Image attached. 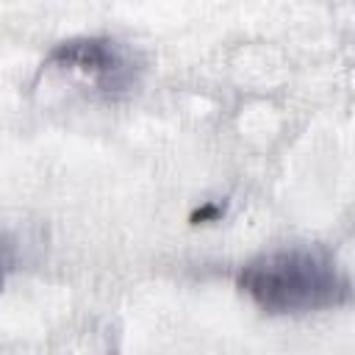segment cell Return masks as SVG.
Here are the masks:
<instances>
[{
	"instance_id": "obj_4",
	"label": "cell",
	"mask_w": 355,
	"mask_h": 355,
	"mask_svg": "<svg viewBox=\"0 0 355 355\" xmlns=\"http://www.w3.org/2000/svg\"><path fill=\"white\" fill-rule=\"evenodd\" d=\"M6 269H8V255H6V247L0 244V291H3V280H6Z\"/></svg>"
},
{
	"instance_id": "obj_2",
	"label": "cell",
	"mask_w": 355,
	"mask_h": 355,
	"mask_svg": "<svg viewBox=\"0 0 355 355\" xmlns=\"http://www.w3.org/2000/svg\"><path fill=\"white\" fill-rule=\"evenodd\" d=\"M47 64L78 69L89 75L100 89H125L133 80V64L130 55L122 50V44L103 39V36H80L67 39L55 44L47 55Z\"/></svg>"
},
{
	"instance_id": "obj_3",
	"label": "cell",
	"mask_w": 355,
	"mask_h": 355,
	"mask_svg": "<svg viewBox=\"0 0 355 355\" xmlns=\"http://www.w3.org/2000/svg\"><path fill=\"white\" fill-rule=\"evenodd\" d=\"M222 211H225V205H219V202H205L202 208H197V211L191 214V222H194V225H200V222H214V219L222 216Z\"/></svg>"
},
{
	"instance_id": "obj_1",
	"label": "cell",
	"mask_w": 355,
	"mask_h": 355,
	"mask_svg": "<svg viewBox=\"0 0 355 355\" xmlns=\"http://www.w3.org/2000/svg\"><path fill=\"white\" fill-rule=\"evenodd\" d=\"M239 288L266 313H311L349 300V280L336 261L313 247H288L252 258Z\"/></svg>"
}]
</instances>
